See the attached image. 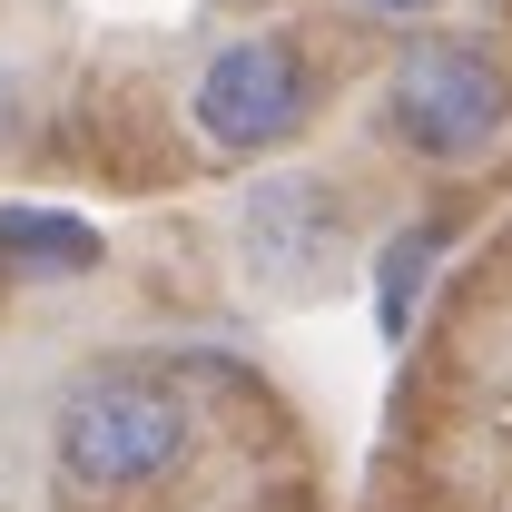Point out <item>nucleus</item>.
I'll use <instances>...</instances> for the list:
<instances>
[{
    "label": "nucleus",
    "mask_w": 512,
    "mask_h": 512,
    "mask_svg": "<svg viewBox=\"0 0 512 512\" xmlns=\"http://www.w3.org/2000/svg\"><path fill=\"white\" fill-rule=\"evenodd\" d=\"M197 453L188 394L148 365H99L50 404V463L69 493H158Z\"/></svg>",
    "instance_id": "nucleus-1"
},
{
    "label": "nucleus",
    "mask_w": 512,
    "mask_h": 512,
    "mask_svg": "<svg viewBox=\"0 0 512 512\" xmlns=\"http://www.w3.org/2000/svg\"><path fill=\"white\" fill-rule=\"evenodd\" d=\"M384 128L424 168H473L512 138V60L473 30H424L384 69Z\"/></svg>",
    "instance_id": "nucleus-2"
},
{
    "label": "nucleus",
    "mask_w": 512,
    "mask_h": 512,
    "mask_svg": "<svg viewBox=\"0 0 512 512\" xmlns=\"http://www.w3.org/2000/svg\"><path fill=\"white\" fill-rule=\"evenodd\" d=\"M316 99H325V69L306 60V40L247 30V40L207 50V69L188 89V128H197V148H217V158H266V148H286L296 128L316 119Z\"/></svg>",
    "instance_id": "nucleus-3"
},
{
    "label": "nucleus",
    "mask_w": 512,
    "mask_h": 512,
    "mask_svg": "<svg viewBox=\"0 0 512 512\" xmlns=\"http://www.w3.org/2000/svg\"><path fill=\"white\" fill-rule=\"evenodd\" d=\"M227 237H237L256 286H325L345 266V247H355V217H345V188L335 178H316V168H266V178L237 188Z\"/></svg>",
    "instance_id": "nucleus-4"
},
{
    "label": "nucleus",
    "mask_w": 512,
    "mask_h": 512,
    "mask_svg": "<svg viewBox=\"0 0 512 512\" xmlns=\"http://www.w3.org/2000/svg\"><path fill=\"white\" fill-rule=\"evenodd\" d=\"M99 256V227L69 207H0V276H89Z\"/></svg>",
    "instance_id": "nucleus-5"
},
{
    "label": "nucleus",
    "mask_w": 512,
    "mask_h": 512,
    "mask_svg": "<svg viewBox=\"0 0 512 512\" xmlns=\"http://www.w3.org/2000/svg\"><path fill=\"white\" fill-rule=\"evenodd\" d=\"M434 256H444V227H434V217H414V227H394V237H384V256H375V325H384V335H404V325H414Z\"/></svg>",
    "instance_id": "nucleus-6"
},
{
    "label": "nucleus",
    "mask_w": 512,
    "mask_h": 512,
    "mask_svg": "<svg viewBox=\"0 0 512 512\" xmlns=\"http://www.w3.org/2000/svg\"><path fill=\"white\" fill-rule=\"evenodd\" d=\"M20 128H30V69H20L10 50H0V148H10Z\"/></svg>",
    "instance_id": "nucleus-7"
},
{
    "label": "nucleus",
    "mask_w": 512,
    "mask_h": 512,
    "mask_svg": "<svg viewBox=\"0 0 512 512\" xmlns=\"http://www.w3.org/2000/svg\"><path fill=\"white\" fill-rule=\"evenodd\" d=\"M345 10H365V20H424L434 0H345Z\"/></svg>",
    "instance_id": "nucleus-8"
}]
</instances>
